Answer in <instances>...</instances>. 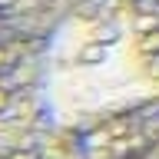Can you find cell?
<instances>
[{
    "label": "cell",
    "mask_w": 159,
    "mask_h": 159,
    "mask_svg": "<svg viewBox=\"0 0 159 159\" xmlns=\"http://www.w3.org/2000/svg\"><path fill=\"white\" fill-rule=\"evenodd\" d=\"M73 3L76 0H0V23L47 43Z\"/></svg>",
    "instance_id": "cell-4"
},
{
    "label": "cell",
    "mask_w": 159,
    "mask_h": 159,
    "mask_svg": "<svg viewBox=\"0 0 159 159\" xmlns=\"http://www.w3.org/2000/svg\"><path fill=\"white\" fill-rule=\"evenodd\" d=\"M0 159H86L80 136L53 123L0 139Z\"/></svg>",
    "instance_id": "cell-3"
},
{
    "label": "cell",
    "mask_w": 159,
    "mask_h": 159,
    "mask_svg": "<svg viewBox=\"0 0 159 159\" xmlns=\"http://www.w3.org/2000/svg\"><path fill=\"white\" fill-rule=\"evenodd\" d=\"M139 159H159V146H156V149H149V156H139Z\"/></svg>",
    "instance_id": "cell-5"
},
{
    "label": "cell",
    "mask_w": 159,
    "mask_h": 159,
    "mask_svg": "<svg viewBox=\"0 0 159 159\" xmlns=\"http://www.w3.org/2000/svg\"><path fill=\"white\" fill-rule=\"evenodd\" d=\"M47 43L0 23V139L50 123L43 106Z\"/></svg>",
    "instance_id": "cell-2"
},
{
    "label": "cell",
    "mask_w": 159,
    "mask_h": 159,
    "mask_svg": "<svg viewBox=\"0 0 159 159\" xmlns=\"http://www.w3.org/2000/svg\"><path fill=\"white\" fill-rule=\"evenodd\" d=\"M159 99V0H76L47 40V119L86 133Z\"/></svg>",
    "instance_id": "cell-1"
}]
</instances>
